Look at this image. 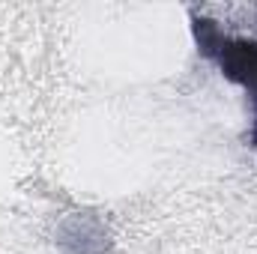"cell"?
I'll return each instance as SVG.
<instances>
[{"instance_id": "6da1fadb", "label": "cell", "mask_w": 257, "mask_h": 254, "mask_svg": "<svg viewBox=\"0 0 257 254\" xmlns=\"http://www.w3.org/2000/svg\"><path fill=\"white\" fill-rule=\"evenodd\" d=\"M194 36H197L200 51L206 57H212L230 81H236L239 87H245V93L251 96V105H254V132H251V141L257 144V42L224 36L206 18H194Z\"/></svg>"}]
</instances>
